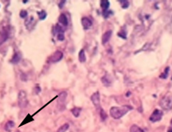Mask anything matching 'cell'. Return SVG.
<instances>
[{
	"label": "cell",
	"instance_id": "cell-2",
	"mask_svg": "<svg viewBox=\"0 0 172 132\" xmlns=\"http://www.w3.org/2000/svg\"><path fill=\"white\" fill-rule=\"evenodd\" d=\"M160 106L162 109L166 110V111H170L171 108H172L171 94H167L166 96H164L160 101Z\"/></svg>",
	"mask_w": 172,
	"mask_h": 132
},
{
	"label": "cell",
	"instance_id": "cell-10",
	"mask_svg": "<svg viewBox=\"0 0 172 132\" xmlns=\"http://www.w3.org/2000/svg\"><path fill=\"white\" fill-rule=\"evenodd\" d=\"M102 82L105 86H111L112 85V78L109 74H106L102 78Z\"/></svg>",
	"mask_w": 172,
	"mask_h": 132
},
{
	"label": "cell",
	"instance_id": "cell-4",
	"mask_svg": "<svg viewBox=\"0 0 172 132\" xmlns=\"http://www.w3.org/2000/svg\"><path fill=\"white\" fill-rule=\"evenodd\" d=\"M18 101H19V106L21 108H24L28 106V97H27V94L25 91H20L18 95Z\"/></svg>",
	"mask_w": 172,
	"mask_h": 132
},
{
	"label": "cell",
	"instance_id": "cell-8",
	"mask_svg": "<svg viewBox=\"0 0 172 132\" xmlns=\"http://www.w3.org/2000/svg\"><path fill=\"white\" fill-rule=\"evenodd\" d=\"M8 37H9V32H8L7 28H4L1 31H0V45L6 41Z\"/></svg>",
	"mask_w": 172,
	"mask_h": 132
},
{
	"label": "cell",
	"instance_id": "cell-28",
	"mask_svg": "<svg viewBox=\"0 0 172 132\" xmlns=\"http://www.w3.org/2000/svg\"><path fill=\"white\" fill-rule=\"evenodd\" d=\"M19 16L22 18V19H25L27 16H28V12H27V11H25V10H22L20 12V13H19Z\"/></svg>",
	"mask_w": 172,
	"mask_h": 132
},
{
	"label": "cell",
	"instance_id": "cell-22",
	"mask_svg": "<svg viewBox=\"0 0 172 132\" xmlns=\"http://www.w3.org/2000/svg\"><path fill=\"white\" fill-rule=\"evenodd\" d=\"M69 127H70V125H69L68 123H64V125H62V126L57 130V132H66V131L69 129Z\"/></svg>",
	"mask_w": 172,
	"mask_h": 132
},
{
	"label": "cell",
	"instance_id": "cell-26",
	"mask_svg": "<svg viewBox=\"0 0 172 132\" xmlns=\"http://www.w3.org/2000/svg\"><path fill=\"white\" fill-rule=\"evenodd\" d=\"M117 35L120 37V38H123V39H126V32H125V30H121V31H119L118 32V34H117Z\"/></svg>",
	"mask_w": 172,
	"mask_h": 132
},
{
	"label": "cell",
	"instance_id": "cell-11",
	"mask_svg": "<svg viewBox=\"0 0 172 132\" xmlns=\"http://www.w3.org/2000/svg\"><path fill=\"white\" fill-rule=\"evenodd\" d=\"M111 35H112V31L111 30H109V31H107L103 34L102 38V43L103 44V45H105V44L111 40Z\"/></svg>",
	"mask_w": 172,
	"mask_h": 132
},
{
	"label": "cell",
	"instance_id": "cell-1",
	"mask_svg": "<svg viewBox=\"0 0 172 132\" xmlns=\"http://www.w3.org/2000/svg\"><path fill=\"white\" fill-rule=\"evenodd\" d=\"M131 109H133V107L130 106L113 107L110 109V115L114 119H120L124 115H126Z\"/></svg>",
	"mask_w": 172,
	"mask_h": 132
},
{
	"label": "cell",
	"instance_id": "cell-15",
	"mask_svg": "<svg viewBox=\"0 0 172 132\" xmlns=\"http://www.w3.org/2000/svg\"><path fill=\"white\" fill-rule=\"evenodd\" d=\"M100 6H101V8L103 10V12L107 11L110 7V1H108V0H102Z\"/></svg>",
	"mask_w": 172,
	"mask_h": 132
},
{
	"label": "cell",
	"instance_id": "cell-7",
	"mask_svg": "<svg viewBox=\"0 0 172 132\" xmlns=\"http://www.w3.org/2000/svg\"><path fill=\"white\" fill-rule=\"evenodd\" d=\"M81 24L85 30H88L92 28V20L89 18L84 17L81 19Z\"/></svg>",
	"mask_w": 172,
	"mask_h": 132
},
{
	"label": "cell",
	"instance_id": "cell-12",
	"mask_svg": "<svg viewBox=\"0 0 172 132\" xmlns=\"http://www.w3.org/2000/svg\"><path fill=\"white\" fill-rule=\"evenodd\" d=\"M58 22H59L60 25H62V26H64V27L66 28V27L68 26V19H67V18H66V15L64 14V13H62V14L59 16V18H58Z\"/></svg>",
	"mask_w": 172,
	"mask_h": 132
},
{
	"label": "cell",
	"instance_id": "cell-25",
	"mask_svg": "<svg viewBox=\"0 0 172 132\" xmlns=\"http://www.w3.org/2000/svg\"><path fill=\"white\" fill-rule=\"evenodd\" d=\"M119 2H120L123 9H127L129 7V2L126 1V0H121V1H119Z\"/></svg>",
	"mask_w": 172,
	"mask_h": 132
},
{
	"label": "cell",
	"instance_id": "cell-5",
	"mask_svg": "<svg viewBox=\"0 0 172 132\" xmlns=\"http://www.w3.org/2000/svg\"><path fill=\"white\" fill-rule=\"evenodd\" d=\"M162 116H163L162 111H161V110H159V109H155L154 112L152 113V115L150 116L149 120L152 122H159V121L162 120Z\"/></svg>",
	"mask_w": 172,
	"mask_h": 132
},
{
	"label": "cell",
	"instance_id": "cell-32",
	"mask_svg": "<svg viewBox=\"0 0 172 132\" xmlns=\"http://www.w3.org/2000/svg\"><path fill=\"white\" fill-rule=\"evenodd\" d=\"M168 132H171V127L168 129Z\"/></svg>",
	"mask_w": 172,
	"mask_h": 132
},
{
	"label": "cell",
	"instance_id": "cell-24",
	"mask_svg": "<svg viewBox=\"0 0 172 132\" xmlns=\"http://www.w3.org/2000/svg\"><path fill=\"white\" fill-rule=\"evenodd\" d=\"M114 14V12L113 11H104L103 12H102V16H103V18L104 19H108L111 15H113Z\"/></svg>",
	"mask_w": 172,
	"mask_h": 132
},
{
	"label": "cell",
	"instance_id": "cell-16",
	"mask_svg": "<svg viewBox=\"0 0 172 132\" xmlns=\"http://www.w3.org/2000/svg\"><path fill=\"white\" fill-rule=\"evenodd\" d=\"M55 29H56L57 33H58V34H64V31L66 30V28L62 26V25H60V24H57L56 27H55Z\"/></svg>",
	"mask_w": 172,
	"mask_h": 132
},
{
	"label": "cell",
	"instance_id": "cell-13",
	"mask_svg": "<svg viewBox=\"0 0 172 132\" xmlns=\"http://www.w3.org/2000/svg\"><path fill=\"white\" fill-rule=\"evenodd\" d=\"M20 60H21V54H20L19 52H17V53H15V54L13 55V56H12V58L11 59L10 62H11L12 63L16 64V63H18Z\"/></svg>",
	"mask_w": 172,
	"mask_h": 132
},
{
	"label": "cell",
	"instance_id": "cell-20",
	"mask_svg": "<svg viewBox=\"0 0 172 132\" xmlns=\"http://www.w3.org/2000/svg\"><path fill=\"white\" fill-rule=\"evenodd\" d=\"M99 114H100V117H101V120L102 121H105L106 119H107V117H108V116H107V114H106V112L104 111V110L102 108V107H100L99 108Z\"/></svg>",
	"mask_w": 172,
	"mask_h": 132
},
{
	"label": "cell",
	"instance_id": "cell-19",
	"mask_svg": "<svg viewBox=\"0 0 172 132\" xmlns=\"http://www.w3.org/2000/svg\"><path fill=\"white\" fill-rule=\"evenodd\" d=\"M169 71H170V67H166L165 68V71H164V72L163 73H162L161 75H160V78H162V79H166L167 78H168V76H169Z\"/></svg>",
	"mask_w": 172,
	"mask_h": 132
},
{
	"label": "cell",
	"instance_id": "cell-27",
	"mask_svg": "<svg viewBox=\"0 0 172 132\" xmlns=\"http://www.w3.org/2000/svg\"><path fill=\"white\" fill-rule=\"evenodd\" d=\"M29 116H30L29 115H28V116H27V117H26V119L24 120V122H23L22 123H21V124H20V126H22V125H24V124H25V123H27V122H32V121H34V119H33L32 117H31L30 119H28V118H29Z\"/></svg>",
	"mask_w": 172,
	"mask_h": 132
},
{
	"label": "cell",
	"instance_id": "cell-31",
	"mask_svg": "<svg viewBox=\"0 0 172 132\" xmlns=\"http://www.w3.org/2000/svg\"><path fill=\"white\" fill-rule=\"evenodd\" d=\"M41 92V88L37 85V87H36V92H35V94H39Z\"/></svg>",
	"mask_w": 172,
	"mask_h": 132
},
{
	"label": "cell",
	"instance_id": "cell-33",
	"mask_svg": "<svg viewBox=\"0 0 172 132\" xmlns=\"http://www.w3.org/2000/svg\"><path fill=\"white\" fill-rule=\"evenodd\" d=\"M16 132H19V130H17V131H16Z\"/></svg>",
	"mask_w": 172,
	"mask_h": 132
},
{
	"label": "cell",
	"instance_id": "cell-17",
	"mask_svg": "<svg viewBox=\"0 0 172 132\" xmlns=\"http://www.w3.org/2000/svg\"><path fill=\"white\" fill-rule=\"evenodd\" d=\"M87 58H86V54H85V50H81L79 53V61L80 63H85Z\"/></svg>",
	"mask_w": 172,
	"mask_h": 132
},
{
	"label": "cell",
	"instance_id": "cell-6",
	"mask_svg": "<svg viewBox=\"0 0 172 132\" xmlns=\"http://www.w3.org/2000/svg\"><path fill=\"white\" fill-rule=\"evenodd\" d=\"M64 55H63V52L60 51V50H57L56 52H54L51 56L48 59V63H57L59 62L60 60H62Z\"/></svg>",
	"mask_w": 172,
	"mask_h": 132
},
{
	"label": "cell",
	"instance_id": "cell-23",
	"mask_svg": "<svg viewBox=\"0 0 172 132\" xmlns=\"http://www.w3.org/2000/svg\"><path fill=\"white\" fill-rule=\"evenodd\" d=\"M37 14H38V16H39V19H40L41 20H44V19H46V17H47V13H46L44 11L37 12Z\"/></svg>",
	"mask_w": 172,
	"mask_h": 132
},
{
	"label": "cell",
	"instance_id": "cell-21",
	"mask_svg": "<svg viewBox=\"0 0 172 132\" xmlns=\"http://www.w3.org/2000/svg\"><path fill=\"white\" fill-rule=\"evenodd\" d=\"M130 132H145L144 129H142L141 128H140L137 125H133L130 128Z\"/></svg>",
	"mask_w": 172,
	"mask_h": 132
},
{
	"label": "cell",
	"instance_id": "cell-30",
	"mask_svg": "<svg viewBox=\"0 0 172 132\" xmlns=\"http://www.w3.org/2000/svg\"><path fill=\"white\" fill-rule=\"evenodd\" d=\"M64 3H66V1H61V2L59 3V8H60V9L63 8V5H64Z\"/></svg>",
	"mask_w": 172,
	"mask_h": 132
},
{
	"label": "cell",
	"instance_id": "cell-14",
	"mask_svg": "<svg viewBox=\"0 0 172 132\" xmlns=\"http://www.w3.org/2000/svg\"><path fill=\"white\" fill-rule=\"evenodd\" d=\"M14 126H15L14 122L9 121V122H7L6 123V125H5V129H6L7 132H12V129L14 128Z\"/></svg>",
	"mask_w": 172,
	"mask_h": 132
},
{
	"label": "cell",
	"instance_id": "cell-9",
	"mask_svg": "<svg viewBox=\"0 0 172 132\" xmlns=\"http://www.w3.org/2000/svg\"><path fill=\"white\" fill-rule=\"evenodd\" d=\"M91 100H92L93 104L95 105V107L96 108L99 109L101 107V106H100V94H99V92H96L94 94H92Z\"/></svg>",
	"mask_w": 172,
	"mask_h": 132
},
{
	"label": "cell",
	"instance_id": "cell-29",
	"mask_svg": "<svg viewBox=\"0 0 172 132\" xmlns=\"http://www.w3.org/2000/svg\"><path fill=\"white\" fill-rule=\"evenodd\" d=\"M57 40H58V41H63L64 40V34H57Z\"/></svg>",
	"mask_w": 172,
	"mask_h": 132
},
{
	"label": "cell",
	"instance_id": "cell-3",
	"mask_svg": "<svg viewBox=\"0 0 172 132\" xmlns=\"http://www.w3.org/2000/svg\"><path fill=\"white\" fill-rule=\"evenodd\" d=\"M67 94L66 92H62L57 98V108L60 111L66 109V100Z\"/></svg>",
	"mask_w": 172,
	"mask_h": 132
},
{
	"label": "cell",
	"instance_id": "cell-18",
	"mask_svg": "<svg viewBox=\"0 0 172 132\" xmlns=\"http://www.w3.org/2000/svg\"><path fill=\"white\" fill-rule=\"evenodd\" d=\"M81 108L80 107H73L72 110H71V112L72 114L75 116V117H79V115H80V112H81Z\"/></svg>",
	"mask_w": 172,
	"mask_h": 132
}]
</instances>
